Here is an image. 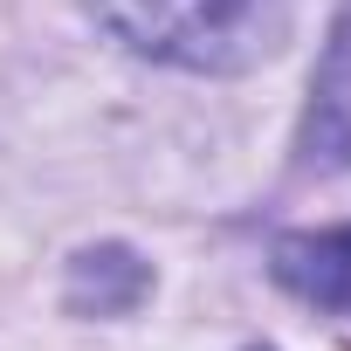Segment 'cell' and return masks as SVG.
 <instances>
[{
  "instance_id": "obj_1",
  "label": "cell",
  "mask_w": 351,
  "mask_h": 351,
  "mask_svg": "<svg viewBox=\"0 0 351 351\" xmlns=\"http://www.w3.org/2000/svg\"><path fill=\"white\" fill-rule=\"evenodd\" d=\"M83 8L131 56L186 76H241L289 42L282 0H83Z\"/></svg>"
},
{
  "instance_id": "obj_2",
  "label": "cell",
  "mask_w": 351,
  "mask_h": 351,
  "mask_svg": "<svg viewBox=\"0 0 351 351\" xmlns=\"http://www.w3.org/2000/svg\"><path fill=\"white\" fill-rule=\"evenodd\" d=\"M296 158L310 172H351V0H337V14H330V42H324L317 76H310Z\"/></svg>"
},
{
  "instance_id": "obj_3",
  "label": "cell",
  "mask_w": 351,
  "mask_h": 351,
  "mask_svg": "<svg viewBox=\"0 0 351 351\" xmlns=\"http://www.w3.org/2000/svg\"><path fill=\"white\" fill-rule=\"evenodd\" d=\"M269 276L330 317H351V221L344 228H317V234H282L269 248Z\"/></svg>"
},
{
  "instance_id": "obj_4",
  "label": "cell",
  "mask_w": 351,
  "mask_h": 351,
  "mask_svg": "<svg viewBox=\"0 0 351 351\" xmlns=\"http://www.w3.org/2000/svg\"><path fill=\"white\" fill-rule=\"evenodd\" d=\"M69 310H97V317H124V310H138L145 296H152V262H138L131 248H117V241H104V248H83L76 262H69Z\"/></svg>"
},
{
  "instance_id": "obj_5",
  "label": "cell",
  "mask_w": 351,
  "mask_h": 351,
  "mask_svg": "<svg viewBox=\"0 0 351 351\" xmlns=\"http://www.w3.org/2000/svg\"><path fill=\"white\" fill-rule=\"evenodd\" d=\"M248 351H262V344H248Z\"/></svg>"
}]
</instances>
